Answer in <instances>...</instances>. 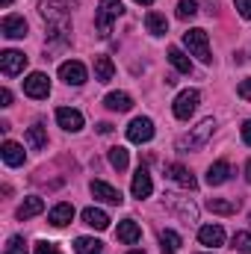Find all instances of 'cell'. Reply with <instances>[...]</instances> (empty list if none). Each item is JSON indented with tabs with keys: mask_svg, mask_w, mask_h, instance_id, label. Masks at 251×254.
Returning a JSON list of instances; mask_svg holds the SVG:
<instances>
[{
	"mask_svg": "<svg viewBox=\"0 0 251 254\" xmlns=\"http://www.w3.org/2000/svg\"><path fill=\"white\" fill-rule=\"evenodd\" d=\"M216 133V122L213 119H204V122H198V125L192 127L189 133H184L178 142H175V148L181 151V154H189V151H201L207 142H210V136Z\"/></svg>",
	"mask_w": 251,
	"mask_h": 254,
	"instance_id": "7a4b0ae2",
	"label": "cell"
},
{
	"mask_svg": "<svg viewBox=\"0 0 251 254\" xmlns=\"http://www.w3.org/2000/svg\"><path fill=\"white\" fill-rule=\"evenodd\" d=\"M228 178H231L228 160H216V163L207 169V184H210V187H222V184H228Z\"/></svg>",
	"mask_w": 251,
	"mask_h": 254,
	"instance_id": "ffe728a7",
	"label": "cell"
},
{
	"mask_svg": "<svg viewBox=\"0 0 251 254\" xmlns=\"http://www.w3.org/2000/svg\"><path fill=\"white\" fill-rule=\"evenodd\" d=\"M33 254H63V252H60V246H57V243L42 240V243H36V252H33Z\"/></svg>",
	"mask_w": 251,
	"mask_h": 254,
	"instance_id": "e575fe53",
	"label": "cell"
},
{
	"mask_svg": "<svg viewBox=\"0 0 251 254\" xmlns=\"http://www.w3.org/2000/svg\"><path fill=\"white\" fill-rule=\"evenodd\" d=\"M163 254H175V249H169V246H163Z\"/></svg>",
	"mask_w": 251,
	"mask_h": 254,
	"instance_id": "b9f144b4",
	"label": "cell"
},
{
	"mask_svg": "<svg viewBox=\"0 0 251 254\" xmlns=\"http://www.w3.org/2000/svg\"><path fill=\"white\" fill-rule=\"evenodd\" d=\"M83 222H86L89 228H95V231H107V228H110V216H107L101 207H86V210H83Z\"/></svg>",
	"mask_w": 251,
	"mask_h": 254,
	"instance_id": "7402d4cb",
	"label": "cell"
},
{
	"mask_svg": "<svg viewBox=\"0 0 251 254\" xmlns=\"http://www.w3.org/2000/svg\"><path fill=\"white\" fill-rule=\"evenodd\" d=\"M198 243L207 246V249L225 246V228L222 225H204V228H198Z\"/></svg>",
	"mask_w": 251,
	"mask_h": 254,
	"instance_id": "7c38bea8",
	"label": "cell"
},
{
	"mask_svg": "<svg viewBox=\"0 0 251 254\" xmlns=\"http://www.w3.org/2000/svg\"><path fill=\"white\" fill-rule=\"evenodd\" d=\"M24 95L33 98V101H45V98L51 95V80H48V74L33 71V74L24 80Z\"/></svg>",
	"mask_w": 251,
	"mask_h": 254,
	"instance_id": "8992f818",
	"label": "cell"
},
{
	"mask_svg": "<svg viewBox=\"0 0 251 254\" xmlns=\"http://www.w3.org/2000/svg\"><path fill=\"white\" fill-rule=\"evenodd\" d=\"M198 15V3L195 0H181L178 3V18L181 21H189V18H195Z\"/></svg>",
	"mask_w": 251,
	"mask_h": 254,
	"instance_id": "1f68e13d",
	"label": "cell"
},
{
	"mask_svg": "<svg viewBox=\"0 0 251 254\" xmlns=\"http://www.w3.org/2000/svg\"><path fill=\"white\" fill-rule=\"evenodd\" d=\"M231 243H234V249H237L240 254H251V234L249 231H237Z\"/></svg>",
	"mask_w": 251,
	"mask_h": 254,
	"instance_id": "4dcf8cb0",
	"label": "cell"
},
{
	"mask_svg": "<svg viewBox=\"0 0 251 254\" xmlns=\"http://www.w3.org/2000/svg\"><path fill=\"white\" fill-rule=\"evenodd\" d=\"M86 65L77 63V60H68V63L60 65V80L63 83H68V86H83L86 83Z\"/></svg>",
	"mask_w": 251,
	"mask_h": 254,
	"instance_id": "9c48e42d",
	"label": "cell"
},
{
	"mask_svg": "<svg viewBox=\"0 0 251 254\" xmlns=\"http://www.w3.org/2000/svg\"><path fill=\"white\" fill-rule=\"evenodd\" d=\"M0 3H3V9H6V6H12V0H0Z\"/></svg>",
	"mask_w": 251,
	"mask_h": 254,
	"instance_id": "ee69618b",
	"label": "cell"
},
{
	"mask_svg": "<svg viewBox=\"0 0 251 254\" xmlns=\"http://www.w3.org/2000/svg\"><path fill=\"white\" fill-rule=\"evenodd\" d=\"M27 145L33 148V151H42V148H48V133H45V127L42 125H33L27 130Z\"/></svg>",
	"mask_w": 251,
	"mask_h": 254,
	"instance_id": "83f0119b",
	"label": "cell"
},
{
	"mask_svg": "<svg viewBox=\"0 0 251 254\" xmlns=\"http://www.w3.org/2000/svg\"><path fill=\"white\" fill-rule=\"evenodd\" d=\"M0 33H3L6 39H24V36H27V21H24L21 15H6V18L0 21Z\"/></svg>",
	"mask_w": 251,
	"mask_h": 254,
	"instance_id": "5bb4252c",
	"label": "cell"
},
{
	"mask_svg": "<svg viewBox=\"0 0 251 254\" xmlns=\"http://www.w3.org/2000/svg\"><path fill=\"white\" fill-rule=\"evenodd\" d=\"M24 68H27V57L21 51H3L0 54V71H3V77H18V74H24Z\"/></svg>",
	"mask_w": 251,
	"mask_h": 254,
	"instance_id": "52a82bcc",
	"label": "cell"
},
{
	"mask_svg": "<svg viewBox=\"0 0 251 254\" xmlns=\"http://www.w3.org/2000/svg\"><path fill=\"white\" fill-rule=\"evenodd\" d=\"M74 252L77 254H104V243L95 237H77L74 240Z\"/></svg>",
	"mask_w": 251,
	"mask_h": 254,
	"instance_id": "4316f807",
	"label": "cell"
},
{
	"mask_svg": "<svg viewBox=\"0 0 251 254\" xmlns=\"http://www.w3.org/2000/svg\"><path fill=\"white\" fill-rule=\"evenodd\" d=\"M92 68H95V80L98 83H110L113 80V74H116V65H113V60L110 57H95V63H92Z\"/></svg>",
	"mask_w": 251,
	"mask_h": 254,
	"instance_id": "cb8c5ba5",
	"label": "cell"
},
{
	"mask_svg": "<svg viewBox=\"0 0 251 254\" xmlns=\"http://www.w3.org/2000/svg\"><path fill=\"white\" fill-rule=\"evenodd\" d=\"M98 133H104V136L113 133V125H110V122H101V125H98Z\"/></svg>",
	"mask_w": 251,
	"mask_h": 254,
	"instance_id": "ab89813d",
	"label": "cell"
},
{
	"mask_svg": "<svg viewBox=\"0 0 251 254\" xmlns=\"http://www.w3.org/2000/svg\"><path fill=\"white\" fill-rule=\"evenodd\" d=\"M125 15V3L122 0H101L98 3V12H95V30L98 36H110L113 33V21Z\"/></svg>",
	"mask_w": 251,
	"mask_h": 254,
	"instance_id": "3957f363",
	"label": "cell"
},
{
	"mask_svg": "<svg viewBox=\"0 0 251 254\" xmlns=\"http://www.w3.org/2000/svg\"><path fill=\"white\" fill-rule=\"evenodd\" d=\"M0 157H3V163L6 166H21L24 163V145H18V142H3L0 145Z\"/></svg>",
	"mask_w": 251,
	"mask_h": 254,
	"instance_id": "44dd1931",
	"label": "cell"
},
{
	"mask_svg": "<svg viewBox=\"0 0 251 254\" xmlns=\"http://www.w3.org/2000/svg\"><path fill=\"white\" fill-rule=\"evenodd\" d=\"M104 104H107V110H113V113H127V110L133 107V98H130L127 92H110V95L104 98Z\"/></svg>",
	"mask_w": 251,
	"mask_h": 254,
	"instance_id": "d4e9b609",
	"label": "cell"
},
{
	"mask_svg": "<svg viewBox=\"0 0 251 254\" xmlns=\"http://www.w3.org/2000/svg\"><path fill=\"white\" fill-rule=\"evenodd\" d=\"M198 104H201V95H198V89H184L178 98H175V119H181V122H189L192 116H195V110H198Z\"/></svg>",
	"mask_w": 251,
	"mask_h": 254,
	"instance_id": "5b68a950",
	"label": "cell"
},
{
	"mask_svg": "<svg viewBox=\"0 0 251 254\" xmlns=\"http://www.w3.org/2000/svg\"><path fill=\"white\" fill-rule=\"evenodd\" d=\"M42 210H45V201H42L39 195H30V198H24V204L18 207L15 216H18L21 222H27V219H33V216H39Z\"/></svg>",
	"mask_w": 251,
	"mask_h": 254,
	"instance_id": "603a6c76",
	"label": "cell"
},
{
	"mask_svg": "<svg viewBox=\"0 0 251 254\" xmlns=\"http://www.w3.org/2000/svg\"><path fill=\"white\" fill-rule=\"evenodd\" d=\"M0 107H12V92L9 89H0Z\"/></svg>",
	"mask_w": 251,
	"mask_h": 254,
	"instance_id": "74e56055",
	"label": "cell"
},
{
	"mask_svg": "<svg viewBox=\"0 0 251 254\" xmlns=\"http://www.w3.org/2000/svg\"><path fill=\"white\" fill-rule=\"evenodd\" d=\"M89 190H92V195H95L98 201H104V204H116V207H119V204L125 201V198H122V192L116 190V187H110L107 181H92V187H89Z\"/></svg>",
	"mask_w": 251,
	"mask_h": 254,
	"instance_id": "4fadbf2b",
	"label": "cell"
},
{
	"mask_svg": "<svg viewBox=\"0 0 251 254\" xmlns=\"http://www.w3.org/2000/svg\"><path fill=\"white\" fill-rule=\"evenodd\" d=\"M145 27H148L151 36H166V33H169V21H166V15H160V12H148V15H145Z\"/></svg>",
	"mask_w": 251,
	"mask_h": 254,
	"instance_id": "484cf974",
	"label": "cell"
},
{
	"mask_svg": "<svg viewBox=\"0 0 251 254\" xmlns=\"http://www.w3.org/2000/svg\"><path fill=\"white\" fill-rule=\"evenodd\" d=\"M39 15L45 18V24H48V39L51 42H68V33H71V15H68V9H65L60 0H45L42 6H39Z\"/></svg>",
	"mask_w": 251,
	"mask_h": 254,
	"instance_id": "6da1fadb",
	"label": "cell"
},
{
	"mask_svg": "<svg viewBox=\"0 0 251 254\" xmlns=\"http://www.w3.org/2000/svg\"><path fill=\"white\" fill-rule=\"evenodd\" d=\"M234 6H237V12H240L243 18L251 21V0H234Z\"/></svg>",
	"mask_w": 251,
	"mask_h": 254,
	"instance_id": "8d00e7d4",
	"label": "cell"
},
{
	"mask_svg": "<svg viewBox=\"0 0 251 254\" xmlns=\"http://www.w3.org/2000/svg\"><path fill=\"white\" fill-rule=\"evenodd\" d=\"M237 95H240L243 101H251V77H246V80L237 86Z\"/></svg>",
	"mask_w": 251,
	"mask_h": 254,
	"instance_id": "d590c367",
	"label": "cell"
},
{
	"mask_svg": "<svg viewBox=\"0 0 251 254\" xmlns=\"http://www.w3.org/2000/svg\"><path fill=\"white\" fill-rule=\"evenodd\" d=\"M119 243H125V246H136L139 240H142V228L133 222V219H125V222H119Z\"/></svg>",
	"mask_w": 251,
	"mask_h": 254,
	"instance_id": "d6986e66",
	"label": "cell"
},
{
	"mask_svg": "<svg viewBox=\"0 0 251 254\" xmlns=\"http://www.w3.org/2000/svg\"><path fill=\"white\" fill-rule=\"evenodd\" d=\"M57 125L68 133H77V130H83V113L71 110V107H60L57 110Z\"/></svg>",
	"mask_w": 251,
	"mask_h": 254,
	"instance_id": "8fae6325",
	"label": "cell"
},
{
	"mask_svg": "<svg viewBox=\"0 0 251 254\" xmlns=\"http://www.w3.org/2000/svg\"><path fill=\"white\" fill-rule=\"evenodd\" d=\"M249 222H251V216H249Z\"/></svg>",
	"mask_w": 251,
	"mask_h": 254,
	"instance_id": "bcb514c9",
	"label": "cell"
},
{
	"mask_svg": "<svg viewBox=\"0 0 251 254\" xmlns=\"http://www.w3.org/2000/svg\"><path fill=\"white\" fill-rule=\"evenodd\" d=\"M136 3H142V6H151V3H154V0H136Z\"/></svg>",
	"mask_w": 251,
	"mask_h": 254,
	"instance_id": "7bdbcfd3",
	"label": "cell"
},
{
	"mask_svg": "<svg viewBox=\"0 0 251 254\" xmlns=\"http://www.w3.org/2000/svg\"><path fill=\"white\" fill-rule=\"evenodd\" d=\"M160 243H163V246H169V249H175V252H178V249L184 246V240H181V237H178L175 231H169V228H166V231L160 234Z\"/></svg>",
	"mask_w": 251,
	"mask_h": 254,
	"instance_id": "836d02e7",
	"label": "cell"
},
{
	"mask_svg": "<svg viewBox=\"0 0 251 254\" xmlns=\"http://www.w3.org/2000/svg\"><path fill=\"white\" fill-rule=\"evenodd\" d=\"M210 213H216V216H234L237 210H240V201L237 198H207V204H204Z\"/></svg>",
	"mask_w": 251,
	"mask_h": 254,
	"instance_id": "2e32d148",
	"label": "cell"
},
{
	"mask_svg": "<svg viewBox=\"0 0 251 254\" xmlns=\"http://www.w3.org/2000/svg\"><path fill=\"white\" fill-rule=\"evenodd\" d=\"M169 63L175 65L181 74H192V60H189L181 48H169Z\"/></svg>",
	"mask_w": 251,
	"mask_h": 254,
	"instance_id": "f1b7e54d",
	"label": "cell"
},
{
	"mask_svg": "<svg viewBox=\"0 0 251 254\" xmlns=\"http://www.w3.org/2000/svg\"><path fill=\"white\" fill-rule=\"evenodd\" d=\"M243 142H246V145H251V119L243 125Z\"/></svg>",
	"mask_w": 251,
	"mask_h": 254,
	"instance_id": "f35d334b",
	"label": "cell"
},
{
	"mask_svg": "<svg viewBox=\"0 0 251 254\" xmlns=\"http://www.w3.org/2000/svg\"><path fill=\"white\" fill-rule=\"evenodd\" d=\"M166 207L178 210L184 216V222H198V207L189 198H178V195H166Z\"/></svg>",
	"mask_w": 251,
	"mask_h": 254,
	"instance_id": "9a60e30c",
	"label": "cell"
},
{
	"mask_svg": "<svg viewBox=\"0 0 251 254\" xmlns=\"http://www.w3.org/2000/svg\"><path fill=\"white\" fill-rule=\"evenodd\" d=\"M127 139H130V142H136V145L151 142V139H154V122H151V119H145V116L133 119V122L127 125Z\"/></svg>",
	"mask_w": 251,
	"mask_h": 254,
	"instance_id": "ba28073f",
	"label": "cell"
},
{
	"mask_svg": "<svg viewBox=\"0 0 251 254\" xmlns=\"http://www.w3.org/2000/svg\"><path fill=\"white\" fill-rule=\"evenodd\" d=\"M130 192H133V198H148L151 192H154V181H151V172L145 169V166H139L136 169V175H133V184H130Z\"/></svg>",
	"mask_w": 251,
	"mask_h": 254,
	"instance_id": "30bf717a",
	"label": "cell"
},
{
	"mask_svg": "<svg viewBox=\"0 0 251 254\" xmlns=\"http://www.w3.org/2000/svg\"><path fill=\"white\" fill-rule=\"evenodd\" d=\"M71 219H74V207H71L68 201H60V204L48 213V222H51L54 228H65V225H71Z\"/></svg>",
	"mask_w": 251,
	"mask_h": 254,
	"instance_id": "ac0fdd59",
	"label": "cell"
},
{
	"mask_svg": "<svg viewBox=\"0 0 251 254\" xmlns=\"http://www.w3.org/2000/svg\"><path fill=\"white\" fill-rule=\"evenodd\" d=\"M246 181H249V184H251V160H249V163H246Z\"/></svg>",
	"mask_w": 251,
	"mask_h": 254,
	"instance_id": "60d3db41",
	"label": "cell"
},
{
	"mask_svg": "<svg viewBox=\"0 0 251 254\" xmlns=\"http://www.w3.org/2000/svg\"><path fill=\"white\" fill-rule=\"evenodd\" d=\"M166 172H169V178H172L178 187H184V190H195V187H198V181L192 178V172H189L187 166H181V163H172Z\"/></svg>",
	"mask_w": 251,
	"mask_h": 254,
	"instance_id": "e0dca14e",
	"label": "cell"
},
{
	"mask_svg": "<svg viewBox=\"0 0 251 254\" xmlns=\"http://www.w3.org/2000/svg\"><path fill=\"white\" fill-rule=\"evenodd\" d=\"M3 254H27V243H24V237H9V243H6Z\"/></svg>",
	"mask_w": 251,
	"mask_h": 254,
	"instance_id": "d6a6232c",
	"label": "cell"
},
{
	"mask_svg": "<svg viewBox=\"0 0 251 254\" xmlns=\"http://www.w3.org/2000/svg\"><path fill=\"white\" fill-rule=\"evenodd\" d=\"M184 45H187L189 54H192V57H198L204 65L213 63L210 42H207V33H204V30H189V33H184Z\"/></svg>",
	"mask_w": 251,
	"mask_h": 254,
	"instance_id": "277c9868",
	"label": "cell"
},
{
	"mask_svg": "<svg viewBox=\"0 0 251 254\" xmlns=\"http://www.w3.org/2000/svg\"><path fill=\"white\" fill-rule=\"evenodd\" d=\"M127 254H145V252H127Z\"/></svg>",
	"mask_w": 251,
	"mask_h": 254,
	"instance_id": "f6af8a7d",
	"label": "cell"
},
{
	"mask_svg": "<svg viewBox=\"0 0 251 254\" xmlns=\"http://www.w3.org/2000/svg\"><path fill=\"white\" fill-rule=\"evenodd\" d=\"M107 157H110V166H113V169H119V172H125L127 163H130V157H127V148H122V145L110 148V151H107Z\"/></svg>",
	"mask_w": 251,
	"mask_h": 254,
	"instance_id": "f546056e",
	"label": "cell"
}]
</instances>
